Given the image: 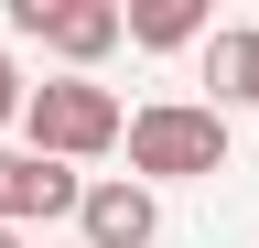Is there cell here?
Masks as SVG:
<instances>
[{"label":"cell","instance_id":"6da1fadb","mask_svg":"<svg viewBox=\"0 0 259 248\" xmlns=\"http://www.w3.org/2000/svg\"><path fill=\"white\" fill-rule=\"evenodd\" d=\"M130 183H194V173H227V119L216 97H151L130 108Z\"/></svg>","mask_w":259,"mask_h":248},{"label":"cell","instance_id":"7a4b0ae2","mask_svg":"<svg viewBox=\"0 0 259 248\" xmlns=\"http://www.w3.org/2000/svg\"><path fill=\"white\" fill-rule=\"evenodd\" d=\"M119 130H130V119H119V97L97 76H44L22 97V140L44 151V162H65V173L97 162V151H119Z\"/></svg>","mask_w":259,"mask_h":248},{"label":"cell","instance_id":"3957f363","mask_svg":"<svg viewBox=\"0 0 259 248\" xmlns=\"http://www.w3.org/2000/svg\"><path fill=\"white\" fill-rule=\"evenodd\" d=\"M11 33L54 43L65 65H97V54L119 43V0H11Z\"/></svg>","mask_w":259,"mask_h":248},{"label":"cell","instance_id":"277c9868","mask_svg":"<svg viewBox=\"0 0 259 248\" xmlns=\"http://www.w3.org/2000/svg\"><path fill=\"white\" fill-rule=\"evenodd\" d=\"M151 237H162L151 183L108 173V183H87V194H76V248H151Z\"/></svg>","mask_w":259,"mask_h":248},{"label":"cell","instance_id":"5b68a950","mask_svg":"<svg viewBox=\"0 0 259 248\" xmlns=\"http://www.w3.org/2000/svg\"><path fill=\"white\" fill-rule=\"evenodd\" d=\"M76 194H87V183L65 173V162H44V151H0V227H32V216H76Z\"/></svg>","mask_w":259,"mask_h":248},{"label":"cell","instance_id":"8992f818","mask_svg":"<svg viewBox=\"0 0 259 248\" xmlns=\"http://www.w3.org/2000/svg\"><path fill=\"white\" fill-rule=\"evenodd\" d=\"M205 86H216V119L259 108V22H216L205 33Z\"/></svg>","mask_w":259,"mask_h":248},{"label":"cell","instance_id":"52a82bcc","mask_svg":"<svg viewBox=\"0 0 259 248\" xmlns=\"http://www.w3.org/2000/svg\"><path fill=\"white\" fill-rule=\"evenodd\" d=\"M119 33L151 43V54H173V43H205L216 11H205V0H141V11H119Z\"/></svg>","mask_w":259,"mask_h":248},{"label":"cell","instance_id":"ba28073f","mask_svg":"<svg viewBox=\"0 0 259 248\" xmlns=\"http://www.w3.org/2000/svg\"><path fill=\"white\" fill-rule=\"evenodd\" d=\"M22 97H32V86H22V65H11V54H0V130L22 119Z\"/></svg>","mask_w":259,"mask_h":248},{"label":"cell","instance_id":"9c48e42d","mask_svg":"<svg viewBox=\"0 0 259 248\" xmlns=\"http://www.w3.org/2000/svg\"><path fill=\"white\" fill-rule=\"evenodd\" d=\"M0 248H22V227H0Z\"/></svg>","mask_w":259,"mask_h":248}]
</instances>
